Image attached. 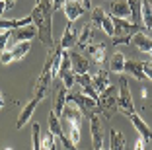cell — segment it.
<instances>
[{"label":"cell","mask_w":152,"mask_h":150,"mask_svg":"<svg viewBox=\"0 0 152 150\" xmlns=\"http://www.w3.org/2000/svg\"><path fill=\"white\" fill-rule=\"evenodd\" d=\"M74 80L82 86V90H84L82 94H86V96H90V97H94V100H98V97H99V92L96 90L94 80H92V76H90L88 72H86V74H76Z\"/></svg>","instance_id":"9a60e30c"},{"label":"cell","mask_w":152,"mask_h":150,"mask_svg":"<svg viewBox=\"0 0 152 150\" xmlns=\"http://www.w3.org/2000/svg\"><path fill=\"white\" fill-rule=\"evenodd\" d=\"M140 23L144 31L152 29V0H142V8H140Z\"/></svg>","instance_id":"603a6c76"},{"label":"cell","mask_w":152,"mask_h":150,"mask_svg":"<svg viewBox=\"0 0 152 150\" xmlns=\"http://www.w3.org/2000/svg\"><path fill=\"white\" fill-rule=\"evenodd\" d=\"M66 96H68V88L58 80L55 84V100H53V111L58 119H61V115H63L64 107H66Z\"/></svg>","instance_id":"7c38bea8"},{"label":"cell","mask_w":152,"mask_h":150,"mask_svg":"<svg viewBox=\"0 0 152 150\" xmlns=\"http://www.w3.org/2000/svg\"><path fill=\"white\" fill-rule=\"evenodd\" d=\"M113 18V26H115V35H134V33H139V31H144V27L140 23H134L127 18H117V16H111Z\"/></svg>","instance_id":"8fae6325"},{"label":"cell","mask_w":152,"mask_h":150,"mask_svg":"<svg viewBox=\"0 0 152 150\" xmlns=\"http://www.w3.org/2000/svg\"><path fill=\"white\" fill-rule=\"evenodd\" d=\"M117 105L119 111L123 115L129 117L131 113H134V103H133V96H131V88L127 78H119V90H117Z\"/></svg>","instance_id":"8992f818"},{"label":"cell","mask_w":152,"mask_h":150,"mask_svg":"<svg viewBox=\"0 0 152 150\" xmlns=\"http://www.w3.org/2000/svg\"><path fill=\"white\" fill-rule=\"evenodd\" d=\"M33 37H37V27L33 26V23L23 26V27H16V29H12V33H10V39H8L6 49L14 47V45H18V43H23V41H31Z\"/></svg>","instance_id":"ba28073f"},{"label":"cell","mask_w":152,"mask_h":150,"mask_svg":"<svg viewBox=\"0 0 152 150\" xmlns=\"http://www.w3.org/2000/svg\"><path fill=\"white\" fill-rule=\"evenodd\" d=\"M53 2L51 0H37L35 8L31 10L33 26L37 27V37L41 39V43L45 47L53 49L55 39H53Z\"/></svg>","instance_id":"6da1fadb"},{"label":"cell","mask_w":152,"mask_h":150,"mask_svg":"<svg viewBox=\"0 0 152 150\" xmlns=\"http://www.w3.org/2000/svg\"><path fill=\"white\" fill-rule=\"evenodd\" d=\"M133 41V35H117L113 37V45H129Z\"/></svg>","instance_id":"4dcf8cb0"},{"label":"cell","mask_w":152,"mask_h":150,"mask_svg":"<svg viewBox=\"0 0 152 150\" xmlns=\"http://www.w3.org/2000/svg\"><path fill=\"white\" fill-rule=\"evenodd\" d=\"M92 37H94V26L92 23H86L84 27H82V31H80V35H78V47H82V49H86L90 45V41H92Z\"/></svg>","instance_id":"4316f807"},{"label":"cell","mask_w":152,"mask_h":150,"mask_svg":"<svg viewBox=\"0 0 152 150\" xmlns=\"http://www.w3.org/2000/svg\"><path fill=\"white\" fill-rule=\"evenodd\" d=\"M144 144H146V142H144V138L139 137V138H137V142H134V150H144Z\"/></svg>","instance_id":"836d02e7"},{"label":"cell","mask_w":152,"mask_h":150,"mask_svg":"<svg viewBox=\"0 0 152 150\" xmlns=\"http://www.w3.org/2000/svg\"><path fill=\"white\" fill-rule=\"evenodd\" d=\"M51 2H53V10H55V12H57L58 8H63V6L66 4L68 0H51Z\"/></svg>","instance_id":"d6a6232c"},{"label":"cell","mask_w":152,"mask_h":150,"mask_svg":"<svg viewBox=\"0 0 152 150\" xmlns=\"http://www.w3.org/2000/svg\"><path fill=\"white\" fill-rule=\"evenodd\" d=\"M70 62H72V70H74V74H86V72L90 70V61L84 57V55L76 53V51L70 53Z\"/></svg>","instance_id":"e0dca14e"},{"label":"cell","mask_w":152,"mask_h":150,"mask_svg":"<svg viewBox=\"0 0 152 150\" xmlns=\"http://www.w3.org/2000/svg\"><path fill=\"white\" fill-rule=\"evenodd\" d=\"M92 26L99 27L102 31H105L109 37L115 35V26H113V18L109 14H105L103 8H94L92 10Z\"/></svg>","instance_id":"52a82bcc"},{"label":"cell","mask_w":152,"mask_h":150,"mask_svg":"<svg viewBox=\"0 0 152 150\" xmlns=\"http://www.w3.org/2000/svg\"><path fill=\"white\" fill-rule=\"evenodd\" d=\"M78 35H80V31L72 26V22H68V26H66V29H64L63 37H61V41H58V45H61L63 49L74 47V45L78 43Z\"/></svg>","instance_id":"2e32d148"},{"label":"cell","mask_w":152,"mask_h":150,"mask_svg":"<svg viewBox=\"0 0 152 150\" xmlns=\"http://www.w3.org/2000/svg\"><path fill=\"white\" fill-rule=\"evenodd\" d=\"M142 68H144V74H146V78L152 80V62H144V61H142Z\"/></svg>","instance_id":"1f68e13d"},{"label":"cell","mask_w":152,"mask_h":150,"mask_svg":"<svg viewBox=\"0 0 152 150\" xmlns=\"http://www.w3.org/2000/svg\"><path fill=\"white\" fill-rule=\"evenodd\" d=\"M66 103H74V105L78 107V109H80L82 113L88 117V119L94 113L99 115V111H98V100L86 96V94H76V92L68 94V96H66Z\"/></svg>","instance_id":"5b68a950"},{"label":"cell","mask_w":152,"mask_h":150,"mask_svg":"<svg viewBox=\"0 0 152 150\" xmlns=\"http://www.w3.org/2000/svg\"><path fill=\"white\" fill-rule=\"evenodd\" d=\"M90 137H92V148L102 150L103 146V125H102V115L94 113L90 117Z\"/></svg>","instance_id":"30bf717a"},{"label":"cell","mask_w":152,"mask_h":150,"mask_svg":"<svg viewBox=\"0 0 152 150\" xmlns=\"http://www.w3.org/2000/svg\"><path fill=\"white\" fill-rule=\"evenodd\" d=\"M150 55H152V51H150Z\"/></svg>","instance_id":"60d3db41"},{"label":"cell","mask_w":152,"mask_h":150,"mask_svg":"<svg viewBox=\"0 0 152 150\" xmlns=\"http://www.w3.org/2000/svg\"><path fill=\"white\" fill-rule=\"evenodd\" d=\"M125 61H127V59H125L123 53H115L111 57V61H109V70H111V72H119V74H121V72L125 70Z\"/></svg>","instance_id":"83f0119b"},{"label":"cell","mask_w":152,"mask_h":150,"mask_svg":"<svg viewBox=\"0 0 152 150\" xmlns=\"http://www.w3.org/2000/svg\"><path fill=\"white\" fill-rule=\"evenodd\" d=\"M4 150H12V148H4Z\"/></svg>","instance_id":"ab89813d"},{"label":"cell","mask_w":152,"mask_h":150,"mask_svg":"<svg viewBox=\"0 0 152 150\" xmlns=\"http://www.w3.org/2000/svg\"><path fill=\"white\" fill-rule=\"evenodd\" d=\"M10 33H12V29H0V53H2L6 49V45H8Z\"/></svg>","instance_id":"f546056e"},{"label":"cell","mask_w":152,"mask_h":150,"mask_svg":"<svg viewBox=\"0 0 152 150\" xmlns=\"http://www.w3.org/2000/svg\"><path fill=\"white\" fill-rule=\"evenodd\" d=\"M125 72H129L137 80H148L142 68V61H125Z\"/></svg>","instance_id":"7402d4cb"},{"label":"cell","mask_w":152,"mask_h":150,"mask_svg":"<svg viewBox=\"0 0 152 150\" xmlns=\"http://www.w3.org/2000/svg\"><path fill=\"white\" fill-rule=\"evenodd\" d=\"M29 23H33L31 16H26V18H20V20L0 18V29H16V27H23V26H29Z\"/></svg>","instance_id":"484cf974"},{"label":"cell","mask_w":152,"mask_h":150,"mask_svg":"<svg viewBox=\"0 0 152 150\" xmlns=\"http://www.w3.org/2000/svg\"><path fill=\"white\" fill-rule=\"evenodd\" d=\"M64 10V16L68 18V22H74V20H78L84 14V6H82V2H78V0H68L66 4L63 6Z\"/></svg>","instance_id":"ac0fdd59"},{"label":"cell","mask_w":152,"mask_h":150,"mask_svg":"<svg viewBox=\"0 0 152 150\" xmlns=\"http://www.w3.org/2000/svg\"><path fill=\"white\" fill-rule=\"evenodd\" d=\"M82 113L74 103H66L63 115H61V125H63V132L70 138L74 144L80 142V135H82Z\"/></svg>","instance_id":"7a4b0ae2"},{"label":"cell","mask_w":152,"mask_h":150,"mask_svg":"<svg viewBox=\"0 0 152 150\" xmlns=\"http://www.w3.org/2000/svg\"><path fill=\"white\" fill-rule=\"evenodd\" d=\"M102 150H109V148H105V146H102Z\"/></svg>","instance_id":"f35d334b"},{"label":"cell","mask_w":152,"mask_h":150,"mask_svg":"<svg viewBox=\"0 0 152 150\" xmlns=\"http://www.w3.org/2000/svg\"><path fill=\"white\" fill-rule=\"evenodd\" d=\"M92 80H94V86L98 92H103L105 88H109L111 86V80H109V72L103 70V68H99L98 72H96L94 76H92Z\"/></svg>","instance_id":"cb8c5ba5"},{"label":"cell","mask_w":152,"mask_h":150,"mask_svg":"<svg viewBox=\"0 0 152 150\" xmlns=\"http://www.w3.org/2000/svg\"><path fill=\"white\" fill-rule=\"evenodd\" d=\"M98 111L102 117L105 119H111V115L115 111H119V105H117V90L113 86L105 88L103 92H99L98 97Z\"/></svg>","instance_id":"277c9868"},{"label":"cell","mask_w":152,"mask_h":150,"mask_svg":"<svg viewBox=\"0 0 152 150\" xmlns=\"http://www.w3.org/2000/svg\"><path fill=\"white\" fill-rule=\"evenodd\" d=\"M82 6H84L86 10H90V6H92V0H82Z\"/></svg>","instance_id":"d590c367"},{"label":"cell","mask_w":152,"mask_h":150,"mask_svg":"<svg viewBox=\"0 0 152 150\" xmlns=\"http://www.w3.org/2000/svg\"><path fill=\"white\" fill-rule=\"evenodd\" d=\"M125 135L117 129H111L109 131V150H125Z\"/></svg>","instance_id":"d4e9b609"},{"label":"cell","mask_w":152,"mask_h":150,"mask_svg":"<svg viewBox=\"0 0 152 150\" xmlns=\"http://www.w3.org/2000/svg\"><path fill=\"white\" fill-rule=\"evenodd\" d=\"M31 140H33V150H41V127H39V123L31 125Z\"/></svg>","instance_id":"f1b7e54d"},{"label":"cell","mask_w":152,"mask_h":150,"mask_svg":"<svg viewBox=\"0 0 152 150\" xmlns=\"http://www.w3.org/2000/svg\"><path fill=\"white\" fill-rule=\"evenodd\" d=\"M4 105H6V100L2 96V92H0V109H4Z\"/></svg>","instance_id":"8d00e7d4"},{"label":"cell","mask_w":152,"mask_h":150,"mask_svg":"<svg viewBox=\"0 0 152 150\" xmlns=\"http://www.w3.org/2000/svg\"><path fill=\"white\" fill-rule=\"evenodd\" d=\"M4 10H6V0H0V16L4 14Z\"/></svg>","instance_id":"e575fe53"},{"label":"cell","mask_w":152,"mask_h":150,"mask_svg":"<svg viewBox=\"0 0 152 150\" xmlns=\"http://www.w3.org/2000/svg\"><path fill=\"white\" fill-rule=\"evenodd\" d=\"M131 43L134 45V47L139 49V51H142V53H150L152 51V37H148L144 31H139V33H134L133 35V41Z\"/></svg>","instance_id":"44dd1931"},{"label":"cell","mask_w":152,"mask_h":150,"mask_svg":"<svg viewBox=\"0 0 152 150\" xmlns=\"http://www.w3.org/2000/svg\"><path fill=\"white\" fill-rule=\"evenodd\" d=\"M105 49H107L105 43L88 45V47H86V53L90 55V59H92L96 64H103V61H105Z\"/></svg>","instance_id":"ffe728a7"},{"label":"cell","mask_w":152,"mask_h":150,"mask_svg":"<svg viewBox=\"0 0 152 150\" xmlns=\"http://www.w3.org/2000/svg\"><path fill=\"white\" fill-rule=\"evenodd\" d=\"M129 119H131V123H133L134 131H137L140 137L144 138V142H150V144H152V131H150V127L144 123L142 117H140L139 113H131V115H129Z\"/></svg>","instance_id":"5bb4252c"},{"label":"cell","mask_w":152,"mask_h":150,"mask_svg":"<svg viewBox=\"0 0 152 150\" xmlns=\"http://www.w3.org/2000/svg\"><path fill=\"white\" fill-rule=\"evenodd\" d=\"M41 103V97H37V96H33L29 102H27V105L23 107L22 111H20V117H18V121H16V129H23L27 125V121L31 119V115H33V111H35V107Z\"/></svg>","instance_id":"4fadbf2b"},{"label":"cell","mask_w":152,"mask_h":150,"mask_svg":"<svg viewBox=\"0 0 152 150\" xmlns=\"http://www.w3.org/2000/svg\"><path fill=\"white\" fill-rule=\"evenodd\" d=\"M53 61H55V47L51 49V53L47 55V59H45L43 70H41L39 78H37L35 90H33V94H35L37 97H41V100L45 97V94H47V88H49L51 82L55 80V76H53Z\"/></svg>","instance_id":"3957f363"},{"label":"cell","mask_w":152,"mask_h":150,"mask_svg":"<svg viewBox=\"0 0 152 150\" xmlns=\"http://www.w3.org/2000/svg\"><path fill=\"white\" fill-rule=\"evenodd\" d=\"M29 49H31V41L18 43V45H14V47L6 49V51H2L0 61L4 62V64H10V62H16V61H22V59L29 53Z\"/></svg>","instance_id":"9c48e42d"},{"label":"cell","mask_w":152,"mask_h":150,"mask_svg":"<svg viewBox=\"0 0 152 150\" xmlns=\"http://www.w3.org/2000/svg\"><path fill=\"white\" fill-rule=\"evenodd\" d=\"M16 6V0H6V8H14Z\"/></svg>","instance_id":"74e56055"},{"label":"cell","mask_w":152,"mask_h":150,"mask_svg":"<svg viewBox=\"0 0 152 150\" xmlns=\"http://www.w3.org/2000/svg\"><path fill=\"white\" fill-rule=\"evenodd\" d=\"M111 16L117 18H133V12H131L129 0H111Z\"/></svg>","instance_id":"d6986e66"}]
</instances>
